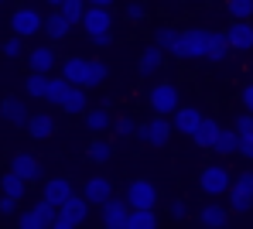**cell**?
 <instances>
[{"mask_svg": "<svg viewBox=\"0 0 253 229\" xmlns=\"http://www.w3.org/2000/svg\"><path fill=\"white\" fill-rule=\"evenodd\" d=\"M0 195H10V198H24L28 195V182L21 178V175H14V171H7L3 178H0Z\"/></svg>", "mask_w": 253, "mask_h": 229, "instance_id": "7402d4cb", "label": "cell"}, {"mask_svg": "<svg viewBox=\"0 0 253 229\" xmlns=\"http://www.w3.org/2000/svg\"><path fill=\"white\" fill-rule=\"evenodd\" d=\"M229 41L226 35L209 31V28H192V31H181L178 35V45H174V58H206V62H226L229 58Z\"/></svg>", "mask_w": 253, "mask_h": 229, "instance_id": "6da1fadb", "label": "cell"}, {"mask_svg": "<svg viewBox=\"0 0 253 229\" xmlns=\"http://www.w3.org/2000/svg\"><path fill=\"white\" fill-rule=\"evenodd\" d=\"M83 195H85L89 205H106V202L113 198V182H110V178H85Z\"/></svg>", "mask_w": 253, "mask_h": 229, "instance_id": "4fadbf2b", "label": "cell"}, {"mask_svg": "<svg viewBox=\"0 0 253 229\" xmlns=\"http://www.w3.org/2000/svg\"><path fill=\"white\" fill-rule=\"evenodd\" d=\"M85 7H89L85 0H65V3H62L58 10H62V14H65V17L72 21V28H76V24H83V17H85Z\"/></svg>", "mask_w": 253, "mask_h": 229, "instance_id": "1f68e13d", "label": "cell"}, {"mask_svg": "<svg viewBox=\"0 0 253 229\" xmlns=\"http://www.w3.org/2000/svg\"><path fill=\"white\" fill-rule=\"evenodd\" d=\"M62 3H65V0H48V7H62Z\"/></svg>", "mask_w": 253, "mask_h": 229, "instance_id": "bcb514c9", "label": "cell"}, {"mask_svg": "<svg viewBox=\"0 0 253 229\" xmlns=\"http://www.w3.org/2000/svg\"><path fill=\"white\" fill-rule=\"evenodd\" d=\"M0 216H3V219L17 216V198H10V195H0Z\"/></svg>", "mask_w": 253, "mask_h": 229, "instance_id": "60d3db41", "label": "cell"}, {"mask_svg": "<svg viewBox=\"0 0 253 229\" xmlns=\"http://www.w3.org/2000/svg\"><path fill=\"white\" fill-rule=\"evenodd\" d=\"M0 116H3V123H10V127H28V120H31L24 99H17V96H3V99H0Z\"/></svg>", "mask_w": 253, "mask_h": 229, "instance_id": "8fae6325", "label": "cell"}, {"mask_svg": "<svg viewBox=\"0 0 253 229\" xmlns=\"http://www.w3.org/2000/svg\"><path fill=\"white\" fill-rule=\"evenodd\" d=\"M161 62H165V51L158 45L144 48V51H140V76H154V72L161 69Z\"/></svg>", "mask_w": 253, "mask_h": 229, "instance_id": "d4e9b609", "label": "cell"}, {"mask_svg": "<svg viewBox=\"0 0 253 229\" xmlns=\"http://www.w3.org/2000/svg\"><path fill=\"white\" fill-rule=\"evenodd\" d=\"M226 10L233 21H250L253 17V0H226Z\"/></svg>", "mask_w": 253, "mask_h": 229, "instance_id": "d6a6232c", "label": "cell"}, {"mask_svg": "<svg viewBox=\"0 0 253 229\" xmlns=\"http://www.w3.org/2000/svg\"><path fill=\"white\" fill-rule=\"evenodd\" d=\"M28 69H31V72H44V76H51V69H58V55H55V48H51V45L31 48V55H28Z\"/></svg>", "mask_w": 253, "mask_h": 229, "instance_id": "5bb4252c", "label": "cell"}, {"mask_svg": "<svg viewBox=\"0 0 253 229\" xmlns=\"http://www.w3.org/2000/svg\"><path fill=\"white\" fill-rule=\"evenodd\" d=\"M236 134H240V140L253 137V113H243V116L236 120Z\"/></svg>", "mask_w": 253, "mask_h": 229, "instance_id": "ab89813d", "label": "cell"}, {"mask_svg": "<svg viewBox=\"0 0 253 229\" xmlns=\"http://www.w3.org/2000/svg\"><path fill=\"white\" fill-rule=\"evenodd\" d=\"M199 223L206 229H226L229 226V209L226 205H202V212H199Z\"/></svg>", "mask_w": 253, "mask_h": 229, "instance_id": "ac0fdd59", "label": "cell"}, {"mask_svg": "<svg viewBox=\"0 0 253 229\" xmlns=\"http://www.w3.org/2000/svg\"><path fill=\"white\" fill-rule=\"evenodd\" d=\"M69 92H72V82H69L65 76H51V82H48V96H44V103H55V106H62Z\"/></svg>", "mask_w": 253, "mask_h": 229, "instance_id": "cb8c5ba5", "label": "cell"}, {"mask_svg": "<svg viewBox=\"0 0 253 229\" xmlns=\"http://www.w3.org/2000/svg\"><path fill=\"white\" fill-rule=\"evenodd\" d=\"M113 130H117V137H137L140 134L137 120H130V116H117L113 120Z\"/></svg>", "mask_w": 253, "mask_h": 229, "instance_id": "836d02e7", "label": "cell"}, {"mask_svg": "<svg viewBox=\"0 0 253 229\" xmlns=\"http://www.w3.org/2000/svg\"><path fill=\"white\" fill-rule=\"evenodd\" d=\"M83 28L96 48L113 45V14H110V7H85Z\"/></svg>", "mask_w": 253, "mask_h": 229, "instance_id": "3957f363", "label": "cell"}, {"mask_svg": "<svg viewBox=\"0 0 253 229\" xmlns=\"http://www.w3.org/2000/svg\"><path fill=\"white\" fill-rule=\"evenodd\" d=\"M226 41L233 51H250L253 48V24L250 21H233L226 28Z\"/></svg>", "mask_w": 253, "mask_h": 229, "instance_id": "7c38bea8", "label": "cell"}, {"mask_svg": "<svg viewBox=\"0 0 253 229\" xmlns=\"http://www.w3.org/2000/svg\"><path fill=\"white\" fill-rule=\"evenodd\" d=\"M219 130H222V127H219L215 120H209V116H206V120L199 123V130L192 134L195 147H202V151H212V147H215V140H219Z\"/></svg>", "mask_w": 253, "mask_h": 229, "instance_id": "ffe728a7", "label": "cell"}, {"mask_svg": "<svg viewBox=\"0 0 253 229\" xmlns=\"http://www.w3.org/2000/svg\"><path fill=\"white\" fill-rule=\"evenodd\" d=\"M199 188H202L206 195H212V198L229 195V188H233V175H229V168H226V164H206L202 175H199Z\"/></svg>", "mask_w": 253, "mask_h": 229, "instance_id": "277c9868", "label": "cell"}, {"mask_svg": "<svg viewBox=\"0 0 253 229\" xmlns=\"http://www.w3.org/2000/svg\"><path fill=\"white\" fill-rule=\"evenodd\" d=\"M17 229H48V226L42 223V216L35 209H28V212H17Z\"/></svg>", "mask_w": 253, "mask_h": 229, "instance_id": "d590c367", "label": "cell"}, {"mask_svg": "<svg viewBox=\"0 0 253 229\" xmlns=\"http://www.w3.org/2000/svg\"><path fill=\"white\" fill-rule=\"evenodd\" d=\"M240 99H243V106H247V113H253V82L247 86V89H243V96H240Z\"/></svg>", "mask_w": 253, "mask_h": 229, "instance_id": "7bdbcfd3", "label": "cell"}, {"mask_svg": "<svg viewBox=\"0 0 253 229\" xmlns=\"http://www.w3.org/2000/svg\"><path fill=\"white\" fill-rule=\"evenodd\" d=\"M130 205H126V198H110L106 205H99V216H103V229H126L130 223Z\"/></svg>", "mask_w": 253, "mask_h": 229, "instance_id": "30bf717a", "label": "cell"}, {"mask_svg": "<svg viewBox=\"0 0 253 229\" xmlns=\"http://www.w3.org/2000/svg\"><path fill=\"white\" fill-rule=\"evenodd\" d=\"M215 154H222V157H233V154H240V134H236V127L233 130H219V140H215V147H212Z\"/></svg>", "mask_w": 253, "mask_h": 229, "instance_id": "603a6c76", "label": "cell"}, {"mask_svg": "<svg viewBox=\"0 0 253 229\" xmlns=\"http://www.w3.org/2000/svg\"><path fill=\"white\" fill-rule=\"evenodd\" d=\"M126 229H158V216H154V209H133Z\"/></svg>", "mask_w": 253, "mask_h": 229, "instance_id": "83f0119b", "label": "cell"}, {"mask_svg": "<svg viewBox=\"0 0 253 229\" xmlns=\"http://www.w3.org/2000/svg\"><path fill=\"white\" fill-rule=\"evenodd\" d=\"M202 120H206V116H202L195 106H178V110H174V116H171L174 130H178V134H188V137L199 130V123H202Z\"/></svg>", "mask_w": 253, "mask_h": 229, "instance_id": "9a60e30c", "label": "cell"}, {"mask_svg": "<svg viewBox=\"0 0 253 229\" xmlns=\"http://www.w3.org/2000/svg\"><path fill=\"white\" fill-rule=\"evenodd\" d=\"M233 188H236L240 195H247V198H253V171H250V168H247L243 175H236V178H233Z\"/></svg>", "mask_w": 253, "mask_h": 229, "instance_id": "8d00e7d4", "label": "cell"}, {"mask_svg": "<svg viewBox=\"0 0 253 229\" xmlns=\"http://www.w3.org/2000/svg\"><path fill=\"white\" fill-rule=\"evenodd\" d=\"M195 3H206V0H195Z\"/></svg>", "mask_w": 253, "mask_h": 229, "instance_id": "7dc6e473", "label": "cell"}, {"mask_svg": "<svg viewBox=\"0 0 253 229\" xmlns=\"http://www.w3.org/2000/svg\"><path fill=\"white\" fill-rule=\"evenodd\" d=\"M85 216H89V202H85V195H72L65 205H58V216H55V223L51 229H76L85 223Z\"/></svg>", "mask_w": 253, "mask_h": 229, "instance_id": "5b68a950", "label": "cell"}, {"mask_svg": "<svg viewBox=\"0 0 253 229\" xmlns=\"http://www.w3.org/2000/svg\"><path fill=\"white\" fill-rule=\"evenodd\" d=\"M72 195H76V188H72L69 178H48V182H44V195H42V198H48L51 205H65Z\"/></svg>", "mask_w": 253, "mask_h": 229, "instance_id": "e0dca14e", "label": "cell"}, {"mask_svg": "<svg viewBox=\"0 0 253 229\" xmlns=\"http://www.w3.org/2000/svg\"><path fill=\"white\" fill-rule=\"evenodd\" d=\"M89 161H92V164L113 161V144H110V140H92V144H89Z\"/></svg>", "mask_w": 253, "mask_h": 229, "instance_id": "f1b7e54d", "label": "cell"}, {"mask_svg": "<svg viewBox=\"0 0 253 229\" xmlns=\"http://www.w3.org/2000/svg\"><path fill=\"white\" fill-rule=\"evenodd\" d=\"M62 110H65V113H85V89L83 86H72V92H69L65 103H62Z\"/></svg>", "mask_w": 253, "mask_h": 229, "instance_id": "4dcf8cb0", "label": "cell"}, {"mask_svg": "<svg viewBox=\"0 0 253 229\" xmlns=\"http://www.w3.org/2000/svg\"><path fill=\"white\" fill-rule=\"evenodd\" d=\"M85 127H89L92 134H103V130H110V127H113V116H110V110H106V106H99V110H89V113H85Z\"/></svg>", "mask_w": 253, "mask_h": 229, "instance_id": "484cf974", "label": "cell"}, {"mask_svg": "<svg viewBox=\"0 0 253 229\" xmlns=\"http://www.w3.org/2000/svg\"><path fill=\"white\" fill-rule=\"evenodd\" d=\"M178 35H181V31H174V28H168V24H161V28L154 31V45L161 48V51H174V45H178Z\"/></svg>", "mask_w": 253, "mask_h": 229, "instance_id": "f546056e", "label": "cell"}, {"mask_svg": "<svg viewBox=\"0 0 253 229\" xmlns=\"http://www.w3.org/2000/svg\"><path fill=\"white\" fill-rule=\"evenodd\" d=\"M10 31L17 38H35L38 31H44V17L35 10V7H17L10 14Z\"/></svg>", "mask_w": 253, "mask_h": 229, "instance_id": "8992f818", "label": "cell"}, {"mask_svg": "<svg viewBox=\"0 0 253 229\" xmlns=\"http://www.w3.org/2000/svg\"><path fill=\"white\" fill-rule=\"evenodd\" d=\"M69 31H72V21L55 7V14H48V17H44V35H48L51 41H65V35H69Z\"/></svg>", "mask_w": 253, "mask_h": 229, "instance_id": "d6986e66", "label": "cell"}, {"mask_svg": "<svg viewBox=\"0 0 253 229\" xmlns=\"http://www.w3.org/2000/svg\"><path fill=\"white\" fill-rule=\"evenodd\" d=\"M3 55H7V58H21V55H24V38H17V35L7 38V41H3Z\"/></svg>", "mask_w": 253, "mask_h": 229, "instance_id": "f35d334b", "label": "cell"}, {"mask_svg": "<svg viewBox=\"0 0 253 229\" xmlns=\"http://www.w3.org/2000/svg\"><path fill=\"white\" fill-rule=\"evenodd\" d=\"M10 171L21 175L28 185L42 178V164H38V157H31V154H14V157H10Z\"/></svg>", "mask_w": 253, "mask_h": 229, "instance_id": "2e32d148", "label": "cell"}, {"mask_svg": "<svg viewBox=\"0 0 253 229\" xmlns=\"http://www.w3.org/2000/svg\"><path fill=\"white\" fill-rule=\"evenodd\" d=\"M48 82H51V76H44V72H31L28 79H24V89L31 99H44L48 96Z\"/></svg>", "mask_w": 253, "mask_h": 229, "instance_id": "4316f807", "label": "cell"}, {"mask_svg": "<svg viewBox=\"0 0 253 229\" xmlns=\"http://www.w3.org/2000/svg\"><path fill=\"white\" fill-rule=\"evenodd\" d=\"M171 134H174L171 116H158V113H154V120L140 123V140H144V144H151V147H165Z\"/></svg>", "mask_w": 253, "mask_h": 229, "instance_id": "9c48e42d", "label": "cell"}, {"mask_svg": "<svg viewBox=\"0 0 253 229\" xmlns=\"http://www.w3.org/2000/svg\"><path fill=\"white\" fill-rule=\"evenodd\" d=\"M202 229H206V226H202Z\"/></svg>", "mask_w": 253, "mask_h": 229, "instance_id": "681fc988", "label": "cell"}, {"mask_svg": "<svg viewBox=\"0 0 253 229\" xmlns=\"http://www.w3.org/2000/svg\"><path fill=\"white\" fill-rule=\"evenodd\" d=\"M28 134L35 140H48L55 134V120H51V113H31V120H28Z\"/></svg>", "mask_w": 253, "mask_h": 229, "instance_id": "44dd1931", "label": "cell"}, {"mask_svg": "<svg viewBox=\"0 0 253 229\" xmlns=\"http://www.w3.org/2000/svg\"><path fill=\"white\" fill-rule=\"evenodd\" d=\"M124 198H126L130 209H154L158 205V188L147 182V178H133V182L126 185Z\"/></svg>", "mask_w": 253, "mask_h": 229, "instance_id": "52a82bcc", "label": "cell"}, {"mask_svg": "<svg viewBox=\"0 0 253 229\" xmlns=\"http://www.w3.org/2000/svg\"><path fill=\"white\" fill-rule=\"evenodd\" d=\"M124 14H126V21H133V24H137V21H144V17H147V7H144V0H130Z\"/></svg>", "mask_w": 253, "mask_h": 229, "instance_id": "74e56055", "label": "cell"}, {"mask_svg": "<svg viewBox=\"0 0 253 229\" xmlns=\"http://www.w3.org/2000/svg\"><path fill=\"white\" fill-rule=\"evenodd\" d=\"M240 154H243L247 161H253V137L250 140H240Z\"/></svg>", "mask_w": 253, "mask_h": 229, "instance_id": "ee69618b", "label": "cell"}, {"mask_svg": "<svg viewBox=\"0 0 253 229\" xmlns=\"http://www.w3.org/2000/svg\"><path fill=\"white\" fill-rule=\"evenodd\" d=\"M178 106H181V99H178V86H171V82H158V86L151 89V110H154L158 116H174Z\"/></svg>", "mask_w": 253, "mask_h": 229, "instance_id": "ba28073f", "label": "cell"}, {"mask_svg": "<svg viewBox=\"0 0 253 229\" xmlns=\"http://www.w3.org/2000/svg\"><path fill=\"white\" fill-rule=\"evenodd\" d=\"M171 216H174V219H185V216H188V205H185L181 198H178V202H171Z\"/></svg>", "mask_w": 253, "mask_h": 229, "instance_id": "b9f144b4", "label": "cell"}, {"mask_svg": "<svg viewBox=\"0 0 253 229\" xmlns=\"http://www.w3.org/2000/svg\"><path fill=\"white\" fill-rule=\"evenodd\" d=\"M31 209H35V212L42 216V223H44V226L51 229V223H55V216H58V205H51L48 198H42V202H35Z\"/></svg>", "mask_w": 253, "mask_h": 229, "instance_id": "e575fe53", "label": "cell"}, {"mask_svg": "<svg viewBox=\"0 0 253 229\" xmlns=\"http://www.w3.org/2000/svg\"><path fill=\"white\" fill-rule=\"evenodd\" d=\"M0 3H3V0H0Z\"/></svg>", "mask_w": 253, "mask_h": 229, "instance_id": "c3c4849f", "label": "cell"}, {"mask_svg": "<svg viewBox=\"0 0 253 229\" xmlns=\"http://www.w3.org/2000/svg\"><path fill=\"white\" fill-rule=\"evenodd\" d=\"M58 76H65L72 86L96 89V86H103V82H106V62H99V58H79V55H72V58H65V62L58 65Z\"/></svg>", "mask_w": 253, "mask_h": 229, "instance_id": "7a4b0ae2", "label": "cell"}, {"mask_svg": "<svg viewBox=\"0 0 253 229\" xmlns=\"http://www.w3.org/2000/svg\"><path fill=\"white\" fill-rule=\"evenodd\" d=\"M85 3H89V7H110L113 0H85Z\"/></svg>", "mask_w": 253, "mask_h": 229, "instance_id": "f6af8a7d", "label": "cell"}]
</instances>
